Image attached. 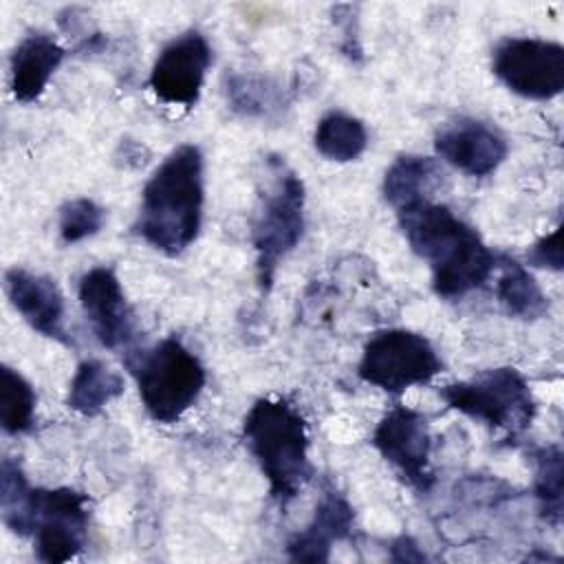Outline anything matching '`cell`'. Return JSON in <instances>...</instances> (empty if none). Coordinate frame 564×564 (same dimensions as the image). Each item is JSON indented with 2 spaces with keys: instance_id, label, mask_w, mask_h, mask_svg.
Here are the masks:
<instances>
[{
  "instance_id": "1",
  "label": "cell",
  "mask_w": 564,
  "mask_h": 564,
  "mask_svg": "<svg viewBox=\"0 0 564 564\" xmlns=\"http://www.w3.org/2000/svg\"><path fill=\"white\" fill-rule=\"evenodd\" d=\"M397 220L410 249L430 264L432 289L438 297H465L496 271L498 253L447 205L421 198L399 207Z\"/></svg>"
},
{
  "instance_id": "2",
  "label": "cell",
  "mask_w": 564,
  "mask_h": 564,
  "mask_svg": "<svg viewBox=\"0 0 564 564\" xmlns=\"http://www.w3.org/2000/svg\"><path fill=\"white\" fill-rule=\"evenodd\" d=\"M205 163L194 143L172 150L141 192L134 234L165 256L183 253L203 225Z\"/></svg>"
},
{
  "instance_id": "3",
  "label": "cell",
  "mask_w": 564,
  "mask_h": 564,
  "mask_svg": "<svg viewBox=\"0 0 564 564\" xmlns=\"http://www.w3.org/2000/svg\"><path fill=\"white\" fill-rule=\"evenodd\" d=\"M242 438L269 482V496L286 509L313 478L304 416L284 399H258L245 414Z\"/></svg>"
},
{
  "instance_id": "4",
  "label": "cell",
  "mask_w": 564,
  "mask_h": 564,
  "mask_svg": "<svg viewBox=\"0 0 564 564\" xmlns=\"http://www.w3.org/2000/svg\"><path fill=\"white\" fill-rule=\"evenodd\" d=\"M267 178L258 194V207L251 225V245L256 251V278L262 291H269L280 262L297 247L304 234V183L284 163L269 154L264 161Z\"/></svg>"
},
{
  "instance_id": "5",
  "label": "cell",
  "mask_w": 564,
  "mask_h": 564,
  "mask_svg": "<svg viewBox=\"0 0 564 564\" xmlns=\"http://www.w3.org/2000/svg\"><path fill=\"white\" fill-rule=\"evenodd\" d=\"M126 368L137 381L145 412L163 425L178 421L196 403L207 379L200 359L176 337L130 350Z\"/></svg>"
},
{
  "instance_id": "6",
  "label": "cell",
  "mask_w": 564,
  "mask_h": 564,
  "mask_svg": "<svg viewBox=\"0 0 564 564\" xmlns=\"http://www.w3.org/2000/svg\"><path fill=\"white\" fill-rule=\"evenodd\" d=\"M447 408L502 430L507 441H518L535 419V397L524 375L513 366L489 368L471 379L445 383L438 390Z\"/></svg>"
},
{
  "instance_id": "7",
  "label": "cell",
  "mask_w": 564,
  "mask_h": 564,
  "mask_svg": "<svg viewBox=\"0 0 564 564\" xmlns=\"http://www.w3.org/2000/svg\"><path fill=\"white\" fill-rule=\"evenodd\" d=\"M438 372H443V361L432 341L408 328L375 333L357 366L361 381L394 397L412 386L430 383Z\"/></svg>"
},
{
  "instance_id": "8",
  "label": "cell",
  "mask_w": 564,
  "mask_h": 564,
  "mask_svg": "<svg viewBox=\"0 0 564 564\" xmlns=\"http://www.w3.org/2000/svg\"><path fill=\"white\" fill-rule=\"evenodd\" d=\"M88 496L70 489L33 487L29 502V538L40 562L59 564L77 557L88 538Z\"/></svg>"
},
{
  "instance_id": "9",
  "label": "cell",
  "mask_w": 564,
  "mask_h": 564,
  "mask_svg": "<svg viewBox=\"0 0 564 564\" xmlns=\"http://www.w3.org/2000/svg\"><path fill=\"white\" fill-rule=\"evenodd\" d=\"M491 70L511 93L546 101L564 90V46L540 37H507L494 48Z\"/></svg>"
},
{
  "instance_id": "10",
  "label": "cell",
  "mask_w": 564,
  "mask_h": 564,
  "mask_svg": "<svg viewBox=\"0 0 564 564\" xmlns=\"http://www.w3.org/2000/svg\"><path fill=\"white\" fill-rule=\"evenodd\" d=\"M372 445L381 458L419 494L434 487L432 436L427 419L405 405L388 410L372 432Z\"/></svg>"
},
{
  "instance_id": "11",
  "label": "cell",
  "mask_w": 564,
  "mask_h": 564,
  "mask_svg": "<svg viewBox=\"0 0 564 564\" xmlns=\"http://www.w3.org/2000/svg\"><path fill=\"white\" fill-rule=\"evenodd\" d=\"M209 66L212 48L205 35L185 31L161 48L152 64L148 86L161 101L192 108L200 99Z\"/></svg>"
},
{
  "instance_id": "12",
  "label": "cell",
  "mask_w": 564,
  "mask_h": 564,
  "mask_svg": "<svg viewBox=\"0 0 564 564\" xmlns=\"http://www.w3.org/2000/svg\"><path fill=\"white\" fill-rule=\"evenodd\" d=\"M79 304L97 337L108 348H126L134 339V313L126 300L121 282L110 267H93L79 278Z\"/></svg>"
},
{
  "instance_id": "13",
  "label": "cell",
  "mask_w": 564,
  "mask_h": 564,
  "mask_svg": "<svg viewBox=\"0 0 564 564\" xmlns=\"http://www.w3.org/2000/svg\"><path fill=\"white\" fill-rule=\"evenodd\" d=\"M434 150L445 163L478 178L494 174L509 152L496 128L469 117L447 121L434 137Z\"/></svg>"
},
{
  "instance_id": "14",
  "label": "cell",
  "mask_w": 564,
  "mask_h": 564,
  "mask_svg": "<svg viewBox=\"0 0 564 564\" xmlns=\"http://www.w3.org/2000/svg\"><path fill=\"white\" fill-rule=\"evenodd\" d=\"M4 291L11 306L33 330L59 344H73L64 326V295L53 278L11 267L4 271Z\"/></svg>"
},
{
  "instance_id": "15",
  "label": "cell",
  "mask_w": 564,
  "mask_h": 564,
  "mask_svg": "<svg viewBox=\"0 0 564 564\" xmlns=\"http://www.w3.org/2000/svg\"><path fill=\"white\" fill-rule=\"evenodd\" d=\"M352 529L355 511L350 502L335 487H326L311 522L289 540L286 555L293 562H328L333 544L350 540Z\"/></svg>"
},
{
  "instance_id": "16",
  "label": "cell",
  "mask_w": 564,
  "mask_h": 564,
  "mask_svg": "<svg viewBox=\"0 0 564 564\" xmlns=\"http://www.w3.org/2000/svg\"><path fill=\"white\" fill-rule=\"evenodd\" d=\"M66 51L46 33H31L11 53V93L20 104L40 99Z\"/></svg>"
},
{
  "instance_id": "17",
  "label": "cell",
  "mask_w": 564,
  "mask_h": 564,
  "mask_svg": "<svg viewBox=\"0 0 564 564\" xmlns=\"http://www.w3.org/2000/svg\"><path fill=\"white\" fill-rule=\"evenodd\" d=\"M496 271V297L511 317L533 322L549 313V297L524 264L505 253H498Z\"/></svg>"
},
{
  "instance_id": "18",
  "label": "cell",
  "mask_w": 564,
  "mask_h": 564,
  "mask_svg": "<svg viewBox=\"0 0 564 564\" xmlns=\"http://www.w3.org/2000/svg\"><path fill=\"white\" fill-rule=\"evenodd\" d=\"M443 167L432 156L401 154L392 161L383 176V196L399 209L421 198H432V192L443 181Z\"/></svg>"
},
{
  "instance_id": "19",
  "label": "cell",
  "mask_w": 564,
  "mask_h": 564,
  "mask_svg": "<svg viewBox=\"0 0 564 564\" xmlns=\"http://www.w3.org/2000/svg\"><path fill=\"white\" fill-rule=\"evenodd\" d=\"M123 394V377L99 359H86L77 366L66 405L82 416H97L104 408Z\"/></svg>"
},
{
  "instance_id": "20",
  "label": "cell",
  "mask_w": 564,
  "mask_h": 564,
  "mask_svg": "<svg viewBox=\"0 0 564 564\" xmlns=\"http://www.w3.org/2000/svg\"><path fill=\"white\" fill-rule=\"evenodd\" d=\"M313 143L324 159L348 163L359 159L368 148V130L361 119L341 110H330L317 121Z\"/></svg>"
},
{
  "instance_id": "21",
  "label": "cell",
  "mask_w": 564,
  "mask_h": 564,
  "mask_svg": "<svg viewBox=\"0 0 564 564\" xmlns=\"http://www.w3.org/2000/svg\"><path fill=\"white\" fill-rule=\"evenodd\" d=\"M533 465V494L538 500L540 516L553 524H562V480H564V456L557 445H542L529 452Z\"/></svg>"
},
{
  "instance_id": "22",
  "label": "cell",
  "mask_w": 564,
  "mask_h": 564,
  "mask_svg": "<svg viewBox=\"0 0 564 564\" xmlns=\"http://www.w3.org/2000/svg\"><path fill=\"white\" fill-rule=\"evenodd\" d=\"M33 386L13 368L0 370V425L7 434L18 436L35 425Z\"/></svg>"
},
{
  "instance_id": "23",
  "label": "cell",
  "mask_w": 564,
  "mask_h": 564,
  "mask_svg": "<svg viewBox=\"0 0 564 564\" xmlns=\"http://www.w3.org/2000/svg\"><path fill=\"white\" fill-rule=\"evenodd\" d=\"M33 487L22 467L13 458H4L0 467V509L2 522L22 538H29V502Z\"/></svg>"
},
{
  "instance_id": "24",
  "label": "cell",
  "mask_w": 564,
  "mask_h": 564,
  "mask_svg": "<svg viewBox=\"0 0 564 564\" xmlns=\"http://www.w3.org/2000/svg\"><path fill=\"white\" fill-rule=\"evenodd\" d=\"M106 223V212L93 198H70L59 207V238L66 245L82 242L101 231Z\"/></svg>"
},
{
  "instance_id": "25",
  "label": "cell",
  "mask_w": 564,
  "mask_h": 564,
  "mask_svg": "<svg viewBox=\"0 0 564 564\" xmlns=\"http://www.w3.org/2000/svg\"><path fill=\"white\" fill-rule=\"evenodd\" d=\"M227 95L231 108L245 117L264 115L275 104V88L256 75H231Z\"/></svg>"
},
{
  "instance_id": "26",
  "label": "cell",
  "mask_w": 564,
  "mask_h": 564,
  "mask_svg": "<svg viewBox=\"0 0 564 564\" xmlns=\"http://www.w3.org/2000/svg\"><path fill=\"white\" fill-rule=\"evenodd\" d=\"M529 264L560 271L562 269V245H560V227H555L549 236L540 238L527 253Z\"/></svg>"
},
{
  "instance_id": "27",
  "label": "cell",
  "mask_w": 564,
  "mask_h": 564,
  "mask_svg": "<svg viewBox=\"0 0 564 564\" xmlns=\"http://www.w3.org/2000/svg\"><path fill=\"white\" fill-rule=\"evenodd\" d=\"M355 9L352 4H344V13L339 11V7L333 9V22L341 29L344 33V40L339 42V48L344 51L346 57L350 59H361V46H359V37H357V31H352V26H357V15H355Z\"/></svg>"
},
{
  "instance_id": "28",
  "label": "cell",
  "mask_w": 564,
  "mask_h": 564,
  "mask_svg": "<svg viewBox=\"0 0 564 564\" xmlns=\"http://www.w3.org/2000/svg\"><path fill=\"white\" fill-rule=\"evenodd\" d=\"M390 560L392 562H425V553L410 535H399L390 544Z\"/></svg>"
}]
</instances>
